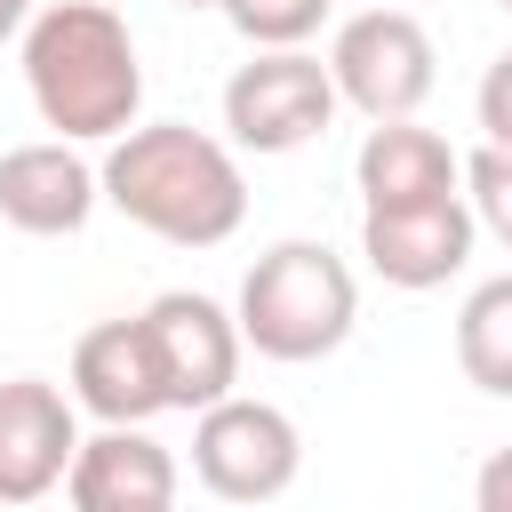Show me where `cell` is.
<instances>
[{
  "label": "cell",
  "instance_id": "1",
  "mask_svg": "<svg viewBox=\"0 0 512 512\" xmlns=\"http://www.w3.org/2000/svg\"><path fill=\"white\" fill-rule=\"evenodd\" d=\"M96 184H104V208H120L136 232L168 248H224L248 224L240 152L184 120H136L120 144H104Z\"/></svg>",
  "mask_w": 512,
  "mask_h": 512
},
{
  "label": "cell",
  "instance_id": "2",
  "mask_svg": "<svg viewBox=\"0 0 512 512\" xmlns=\"http://www.w3.org/2000/svg\"><path fill=\"white\" fill-rule=\"evenodd\" d=\"M24 96L56 144H120L144 112L136 32L112 0H48L24 24Z\"/></svg>",
  "mask_w": 512,
  "mask_h": 512
},
{
  "label": "cell",
  "instance_id": "3",
  "mask_svg": "<svg viewBox=\"0 0 512 512\" xmlns=\"http://www.w3.org/2000/svg\"><path fill=\"white\" fill-rule=\"evenodd\" d=\"M352 320H360V280L328 240H272L232 296L240 344L256 360H280V368L328 360L352 336Z\"/></svg>",
  "mask_w": 512,
  "mask_h": 512
},
{
  "label": "cell",
  "instance_id": "4",
  "mask_svg": "<svg viewBox=\"0 0 512 512\" xmlns=\"http://www.w3.org/2000/svg\"><path fill=\"white\" fill-rule=\"evenodd\" d=\"M328 80H336V104H352L360 120H416V104L432 96L440 80V56H432V32L408 16V8H360L336 24L328 40Z\"/></svg>",
  "mask_w": 512,
  "mask_h": 512
},
{
  "label": "cell",
  "instance_id": "5",
  "mask_svg": "<svg viewBox=\"0 0 512 512\" xmlns=\"http://www.w3.org/2000/svg\"><path fill=\"white\" fill-rule=\"evenodd\" d=\"M336 120V80L312 48H256L232 80H224V144L280 160L304 152L312 136H328Z\"/></svg>",
  "mask_w": 512,
  "mask_h": 512
},
{
  "label": "cell",
  "instance_id": "6",
  "mask_svg": "<svg viewBox=\"0 0 512 512\" xmlns=\"http://www.w3.org/2000/svg\"><path fill=\"white\" fill-rule=\"evenodd\" d=\"M192 472L224 504H272L304 472V432H296L288 408L232 392V400H216V408L192 416Z\"/></svg>",
  "mask_w": 512,
  "mask_h": 512
},
{
  "label": "cell",
  "instance_id": "7",
  "mask_svg": "<svg viewBox=\"0 0 512 512\" xmlns=\"http://www.w3.org/2000/svg\"><path fill=\"white\" fill-rule=\"evenodd\" d=\"M144 328V352H152V376H160V400L200 416L216 400L240 392V328H232V304L200 296V288H168L136 312Z\"/></svg>",
  "mask_w": 512,
  "mask_h": 512
},
{
  "label": "cell",
  "instance_id": "8",
  "mask_svg": "<svg viewBox=\"0 0 512 512\" xmlns=\"http://www.w3.org/2000/svg\"><path fill=\"white\" fill-rule=\"evenodd\" d=\"M480 248V224L464 208V192L448 200H416V208H360V256L384 288H448Z\"/></svg>",
  "mask_w": 512,
  "mask_h": 512
},
{
  "label": "cell",
  "instance_id": "9",
  "mask_svg": "<svg viewBox=\"0 0 512 512\" xmlns=\"http://www.w3.org/2000/svg\"><path fill=\"white\" fill-rule=\"evenodd\" d=\"M72 456H80L72 392L48 376H8L0 384V512H24L48 488H64Z\"/></svg>",
  "mask_w": 512,
  "mask_h": 512
},
{
  "label": "cell",
  "instance_id": "10",
  "mask_svg": "<svg viewBox=\"0 0 512 512\" xmlns=\"http://www.w3.org/2000/svg\"><path fill=\"white\" fill-rule=\"evenodd\" d=\"M96 208H104V184H96V160H80V144L40 136L0 152V224L32 240H72Z\"/></svg>",
  "mask_w": 512,
  "mask_h": 512
},
{
  "label": "cell",
  "instance_id": "11",
  "mask_svg": "<svg viewBox=\"0 0 512 512\" xmlns=\"http://www.w3.org/2000/svg\"><path fill=\"white\" fill-rule=\"evenodd\" d=\"M352 184H360V208H416V200H448L464 192V152L440 136V128H416V120H384L360 136L352 152Z\"/></svg>",
  "mask_w": 512,
  "mask_h": 512
},
{
  "label": "cell",
  "instance_id": "12",
  "mask_svg": "<svg viewBox=\"0 0 512 512\" xmlns=\"http://www.w3.org/2000/svg\"><path fill=\"white\" fill-rule=\"evenodd\" d=\"M72 512H144V504H176V456L144 432V424H104L96 440H80L72 472H64Z\"/></svg>",
  "mask_w": 512,
  "mask_h": 512
},
{
  "label": "cell",
  "instance_id": "13",
  "mask_svg": "<svg viewBox=\"0 0 512 512\" xmlns=\"http://www.w3.org/2000/svg\"><path fill=\"white\" fill-rule=\"evenodd\" d=\"M64 384H72V408H88L96 424H152V416H168L136 320H96L72 344V376Z\"/></svg>",
  "mask_w": 512,
  "mask_h": 512
},
{
  "label": "cell",
  "instance_id": "14",
  "mask_svg": "<svg viewBox=\"0 0 512 512\" xmlns=\"http://www.w3.org/2000/svg\"><path fill=\"white\" fill-rule=\"evenodd\" d=\"M456 368L464 384H480L488 400H512V272L480 280L456 304Z\"/></svg>",
  "mask_w": 512,
  "mask_h": 512
},
{
  "label": "cell",
  "instance_id": "15",
  "mask_svg": "<svg viewBox=\"0 0 512 512\" xmlns=\"http://www.w3.org/2000/svg\"><path fill=\"white\" fill-rule=\"evenodd\" d=\"M328 16H336V0H224V24L248 48H304Z\"/></svg>",
  "mask_w": 512,
  "mask_h": 512
},
{
  "label": "cell",
  "instance_id": "16",
  "mask_svg": "<svg viewBox=\"0 0 512 512\" xmlns=\"http://www.w3.org/2000/svg\"><path fill=\"white\" fill-rule=\"evenodd\" d=\"M464 208H472V224L512 256V152H464Z\"/></svg>",
  "mask_w": 512,
  "mask_h": 512
},
{
  "label": "cell",
  "instance_id": "17",
  "mask_svg": "<svg viewBox=\"0 0 512 512\" xmlns=\"http://www.w3.org/2000/svg\"><path fill=\"white\" fill-rule=\"evenodd\" d=\"M472 120H480V144L488 152H512V48L488 56V72L472 88Z\"/></svg>",
  "mask_w": 512,
  "mask_h": 512
},
{
  "label": "cell",
  "instance_id": "18",
  "mask_svg": "<svg viewBox=\"0 0 512 512\" xmlns=\"http://www.w3.org/2000/svg\"><path fill=\"white\" fill-rule=\"evenodd\" d=\"M472 512H512V448H496L472 472Z\"/></svg>",
  "mask_w": 512,
  "mask_h": 512
},
{
  "label": "cell",
  "instance_id": "19",
  "mask_svg": "<svg viewBox=\"0 0 512 512\" xmlns=\"http://www.w3.org/2000/svg\"><path fill=\"white\" fill-rule=\"evenodd\" d=\"M32 8H40V0H0V40H24V24H32Z\"/></svg>",
  "mask_w": 512,
  "mask_h": 512
},
{
  "label": "cell",
  "instance_id": "20",
  "mask_svg": "<svg viewBox=\"0 0 512 512\" xmlns=\"http://www.w3.org/2000/svg\"><path fill=\"white\" fill-rule=\"evenodd\" d=\"M176 8H224V0H176Z\"/></svg>",
  "mask_w": 512,
  "mask_h": 512
},
{
  "label": "cell",
  "instance_id": "21",
  "mask_svg": "<svg viewBox=\"0 0 512 512\" xmlns=\"http://www.w3.org/2000/svg\"><path fill=\"white\" fill-rule=\"evenodd\" d=\"M144 512H176V504H144Z\"/></svg>",
  "mask_w": 512,
  "mask_h": 512
},
{
  "label": "cell",
  "instance_id": "22",
  "mask_svg": "<svg viewBox=\"0 0 512 512\" xmlns=\"http://www.w3.org/2000/svg\"><path fill=\"white\" fill-rule=\"evenodd\" d=\"M496 8H504V16H512V0H496Z\"/></svg>",
  "mask_w": 512,
  "mask_h": 512
}]
</instances>
